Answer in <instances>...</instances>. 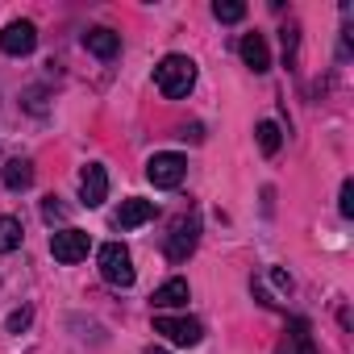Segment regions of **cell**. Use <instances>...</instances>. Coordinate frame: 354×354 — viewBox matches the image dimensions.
Instances as JSON below:
<instances>
[{"label":"cell","mask_w":354,"mask_h":354,"mask_svg":"<svg viewBox=\"0 0 354 354\" xmlns=\"http://www.w3.org/2000/svg\"><path fill=\"white\" fill-rule=\"evenodd\" d=\"M238 55H242V63H246L254 75L271 71V50H267V38H263V34H242V42H238Z\"/></svg>","instance_id":"cell-9"},{"label":"cell","mask_w":354,"mask_h":354,"mask_svg":"<svg viewBox=\"0 0 354 354\" xmlns=\"http://www.w3.org/2000/svg\"><path fill=\"white\" fill-rule=\"evenodd\" d=\"M184 175H188V158L184 154H175V150H162L146 162V180L154 188H180L184 184Z\"/></svg>","instance_id":"cell-3"},{"label":"cell","mask_w":354,"mask_h":354,"mask_svg":"<svg viewBox=\"0 0 354 354\" xmlns=\"http://www.w3.org/2000/svg\"><path fill=\"white\" fill-rule=\"evenodd\" d=\"M154 333H162L167 342H175V346H196L201 337H205V325L201 321H192V317H171V313H158L154 317Z\"/></svg>","instance_id":"cell-4"},{"label":"cell","mask_w":354,"mask_h":354,"mask_svg":"<svg viewBox=\"0 0 354 354\" xmlns=\"http://www.w3.org/2000/svg\"><path fill=\"white\" fill-rule=\"evenodd\" d=\"M34 46H38V30H34V21H9L5 30H0V50L13 55V59L30 55Z\"/></svg>","instance_id":"cell-7"},{"label":"cell","mask_w":354,"mask_h":354,"mask_svg":"<svg viewBox=\"0 0 354 354\" xmlns=\"http://www.w3.org/2000/svg\"><path fill=\"white\" fill-rule=\"evenodd\" d=\"M30 317H34V313H30V308H17V313H13V317H9V333H21V329H26V325H30Z\"/></svg>","instance_id":"cell-20"},{"label":"cell","mask_w":354,"mask_h":354,"mask_svg":"<svg viewBox=\"0 0 354 354\" xmlns=\"http://www.w3.org/2000/svg\"><path fill=\"white\" fill-rule=\"evenodd\" d=\"M271 279H275V288H283V292H288V288H292V279H288V275H283V271H279V267H275V271H271Z\"/></svg>","instance_id":"cell-22"},{"label":"cell","mask_w":354,"mask_h":354,"mask_svg":"<svg viewBox=\"0 0 354 354\" xmlns=\"http://www.w3.org/2000/svg\"><path fill=\"white\" fill-rule=\"evenodd\" d=\"M196 242H201V221L196 217H180L175 230H171V238H167V259L171 263H184L196 250Z\"/></svg>","instance_id":"cell-6"},{"label":"cell","mask_w":354,"mask_h":354,"mask_svg":"<svg viewBox=\"0 0 354 354\" xmlns=\"http://www.w3.org/2000/svg\"><path fill=\"white\" fill-rule=\"evenodd\" d=\"M146 354H171V350H162V346H150V350H146Z\"/></svg>","instance_id":"cell-23"},{"label":"cell","mask_w":354,"mask_h":354,"mask_svg":"<svg viewBox=\"0 0 354 354\" xmlns=\"http://www.w3.org/2000/svg\"><path fill=\"white\" fill-rule=\"evenodd\" d=\"M42 217H46V221H50V225H55V221H63V217H67V209H63V205H59V196H46V201H42Z\"/></svg>","instance_id":"cell-18"},{"label":"cell","mask_w":354,"mask_h":354,"mask_svg":"<svg viewBox=\"0 0 354 354\" xmlns=\"http://www.w3.org/2000/svg\"><path fill=\"white\" fill-rule=\"evenodd\" d=\"M0 180H5V188H13V192H26V188L34 184V162H30V158H13V162H5Z\"/></svg>","instance_id":"cell-13"},{"label":"cell","mask_w":354,"mask_h":354,"mask_svg":"<svg viewBox=\"0 0 354 354\" xmlns=\"http://www.w3.org/2000/svg\"><path fill=\"white\" fill-rule=\"evenodd\" d=\"M88 250H92V238L84 234V230H59V234H50V254L59 259V263H84L88 259Z\"/></svg>","instance_id":"cell-5"},{"label":"cell","mask_w":354,"mask_h":354,"mask_svg":"<svg viewBox=\"0 0 354 354\" xmlns=\"http://www.w3.org/2000/svg\"><path fill=\"white\" fill-rule=\"evenodd\" d=\"M96 263H100L104 283H113V288H129L133 283V259H129V250L121 242H104L100 254H96Z\"/></svg>","instance_id":"cell-2"},{"label":"cell","mask_w":354,"mask_h":354,"mask_svg":"<svg viewBox=\"0 0 354 354\" xmlns=\"http://www.w3.org/2000/svg\"><path fill=\"white\" fill-rule=\"evenodd\" d=\"M21 238H26V230H21V221H17V217H0V254L17 250V246H21Z\"/></svg>","instance_id":"cell-15"},{"label":"cell","mask_w":354,"mask_h":354,"mask_svg":"<svg viewBox=\"0 0 354 354\" xmlns=\"http://www.w3.org/2000/svg\"><path fill=\"white\" fill-rule=\"evenodd\" d=\"M84 46H88L96 59H113V55L121 50V34H113V30L96 26V30H88V34H84Z\"/></svg>","instance_id":"cell-12"},{"label":"cell","mask_w":354,"mask_h":354,"mask_svg":"<svg viewBox=\"0 0 354 354\" xmlns=\"http://www.w3.org/2000/svg\"><path fill=\"white\" fill-rule=\"evenodd\" d=\"M188 279H180V275H175V279H167L162 288H154V296H150V304L154 308H180V304H188Z\"/></svg>","instance_id":"cell-11"},{"label":"cell","mask_w":354,"mask_h":354,"mask_svg":"<svg viewBox=\"0 0 354 354\" xmlns=\"http://www.w3.org/2000/svg\"><path fill=\"white\" fill-rule=\"evenodd\" d=\"M288 354H317L313 346V333H308V321H292V337H288Z\"/></svg>","instance_id":"cell-14"},{"label":"cell","mask_w":354,"mask_h":354,"mask_svg":"<svg viewBox=\"0 0 354 354\" xmlns=\"http://www.w3.org/2000/svg\"><path fill=\"white\" fill-rule=\"evenodd\" d=\"M146 221H154V201H138V196L121 201V209H117V217H113L117 230H138V225H146Z\"/></svg>","instance_id":"cell-10"},{"label":"cell","mask_w":354,"mask_h":354,"mask_svg":"<svg viewBox=\"0 0 354 354\" xmlns=\"http://www.w3.org/2000/svg\"><path fill=\"white\" fill-rule=\"evenodd\" d=\"M154 84L167 100H184L196 84V63L188 55H167L158 67H154Z\"/></svg>","instance_id":"cell-1"},{"label":"cell","mask_w":354,"mask_h":354,"mask_svg":"<svg viewBox=\"0 0 354 354\" xmlns=\"http://www.w3.org/2000/svg\"><path fill=\"white\" fill-rule=\"evenodd\" d=\"M259 150L263 154H279V146H283V129L275 125V121H259Z\"/></svg>","instance_id":"cell-16"},{"label":"cell","mask_w":354,"mask_h":354,"mask_svg":"<svg viewBox=\"0 0 354 354\" xmlns=\"http://www.w3.org/2000/svg\"><path fill=\"white\" fill-rule=\"evenodd\" d=\"M80 201H84L88 209H100V205L109 201V175H104L100 162H88V167L80 171Z\"/></svg>","instance_id":"cell-8"},{"label":"cell","mask_w":354,"mask_h":354,"mask_svg":"<svg viewBox=\"0 0 354 354\" xmlns=\"http://www.w3.org/2000/svg\"><path fill=\"white\" fill-rule=\"evenodd\" d=\"M283 59H288V63L296 59V26H292V30L283 26Z\"/></svg>","instance_id":"cell-21"},{"label":"cell","mask_w":354,"mask_h":354,"mask_svg":"<svg viewBox=\"0 0 354 354\" xmlns=\"http://www.w3.org/2000/svg\"><path fill=\"white\" fill-rule=\"evenodd\" d=\"M213 17L225 21V26H234V21L246 17V5H242V0H217V5H213Z\"/></svg>","instance_id":"cell-17"},{"label":"cell","mask_w":354,"mask_h":354,"mask_svg":"<svg viewBox=\"0 0 354 354\" xmlns=\"http://www.w3.org/2000/svg\"><path fill=\"white\" fill-rule=\"evenodd\" d=\"M337 209H342V217H354V180L342 184V201H337Z\"/></svg>","instance_id":"cell-19"}]
</instances>
